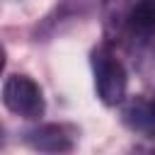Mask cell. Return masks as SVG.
<instances>
[{"instance_id":"cell-8","label":"cell","mask_w":155,"mask_h":155,"mask_svg":"<svg viewBox=\"0 0 155 155\" xmlns=\"http://www.w3.org/2000/svg\"><path fill=\"white\" fill-rule=\"evenodd\" d=\"M153 107H155V99H153Z\"/></svg>"},{"instance_id":"cell-7","label":"cell","mask_w":155,"mask_h":155,"mask_svg":"<svg viewBox=\"0 0 155 155\" xmlns=\"http://www.w3.org/2000/svg\"><path fill=\"white\" fill-rule=\"evenodd\" d=\"M5 58H7V56H5V48L0 46V73L5 70Z\"/></svg>"},{"instance_id":"cell-4","label":"cell","mask_w":155,"mask_h":155,"mask_svg":"<svg viewBox=\"0 0 155 155\" xmlns=\"http://www.w3.org/2000/svg\"><path fill=\"white\" fill-rule=\"evenodd\" d=\"M121 121L145 138H155V107L143 97H131L121 109Z\"/></svg>"},{"instance_id":"cell-1","label":"cell","mask_w":155,"mask_h":155,"mask_svg":"<svg viewBox=\"0 0 155 155\" xmlns=\"http://www.w3.org/2000/svg\"><path fill=\"white\" fill-rule=\"evenodd\" d=\"M92 70H94V87H97L99 99L107 107L124 102L128 78H126L121 61L114 56L109 46H97L92 51Z\"/></svg>"},{"instance_id":"cell-6","label":"cell","mask_w":155,"mask_h":155,"mask_svg":"<svg viewBox=\"0 0 155 155\" xmlns=\"http://www.w3.org/2000/svg\"><path fill=\"white\" fill-rule=\"evenodd\" d=\"M128 5H131V0H102V7H104V12H107L109 22H114V19H124Z\"/></svg>"},{"instance_id":"cell-3","label":"cell","mask_w":155,"mask_h":155,"mask_svg":"<svg viewBox=\"0 0 155 155\" xmlns=\"http://www.w3.org/2000/svg\"><path fill=\"white\" fill-rule=\"evenodd\" d=\"M29 145L39 148V150H48V153H61V150H73L75 143V131L61 124H48V126H39L34 131L27 133Z\"/></svg>"},{"instance_id":"cell-5","label":"cell","mask_w":155,"mask_h":155,"mask_svg":"<svg viewBox=\"0 0 155 155\" xmlns=\"http://www.w3.org/2000/svg\"><path fill=\"white\" fill-rule=\"evenodd\" d=\"M126 22L128 29L140 36L155 34V0H136L133 5H128Z\"/></svg>"},{"instance_id":"cell-2","label":"cell","mask_w":155,"mask_h":155,"mask_svg":"<svg viewBox=\"0 0 155 155\" xmlns=\"http://www.w3.org/2000/svg\"><path fill=\"white\" fill-rule=\"evenodd\" d=\"M2 102L12 114L24 119H39L44 114V97L39 85L27 75H12L2 85Z\"/></svg>"}]
</instances>
